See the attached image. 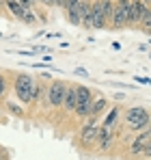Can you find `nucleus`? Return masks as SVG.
Instances as JSON below:
<instances>
[{
	"label": "nucleus",
	"instance_id": "nucleus-1",
	"mask_svg": "<svg viewBox=\"0 0 151 160\" xmlns=\"http://www.w3.org/2000/svg\"><path fill=\"white\" fill-rule=\"evenodd\" d=\"M125 121L132 130H147L151 123V117L145 108L132 106V108H127V112H125Z\"/></svg>",
	"mask_w": 151,
	"mask_h": 160
},
{
	"label": "nucleus",
	"instance_id": "nucleus-2",
	"mask_svg": "<svg viewBox=\"0 0 151 160\" xmlns=\"http://www.w3.org/2000/svg\"><path fill=\"white\" fill-rule=\"evenodd\" d=\"M129 9H132V0H114V11L110 18V26L112 28H123L129 22Z\"/></svg>",
	"mask_w": 151,
	"mask_h": 160
},
{
	"label": "nucleus",
	"instance_id": "nucleus-3",
	"mask_svg": "<svg viewBox=\"0 0 151 160\" xmlns=\"http://www.w3.org/2000/svg\"><path fill=\"white\" fill-rule=\"evenodd\" d=\"M32 87H35V80L30 78L28 74H20V76L15 78V84H13L17 98H20L24 104L32 102Z\"/></svg>",
	"mask_w": 151,
	"mask_h": 160
},
{
	"label": "nucleus",
	"instance_id": "nucleus-4",
	"mask_svg": "<svg viewBox=\"0 0 151 160\" xmlns=\"http://www.w3.org/2000/svg\"><path fill=\"white\" fill-rule=\"evenodd\" d=\"M76 91H78V108H76V115L78 117H91V106H93V98H91V91L89 87H82V84H76Z\"/></svg>",
	"mask_w": 151,
	"mask_h": 160
},
{
	"label": "nucleus",
	"instance_id": "nucleus-5",
	"mask_svg": "<svg viewBox=\"0 0 151 160\" xmlns=\"http://www.w3.org/2000/svg\"><path fill=\"white\" fill-rule=\"evenodd\" d=\"M65 93H67V84L56 80L48 87V104L50 106H63V100H65Z\"/></svg>",
	"mask_w": 151,
	"mask_h": 160
},
{
	"label": "nucleus",
	"instance_id": "nucleus-6",
	"mask_svg": "<svg viewBox=\"0 0 151 160\" xmlns=\"http://www.w3.org/2000/svg\"><path fill=\"white\" fill-rule=\"evenodd\" d=\"M149 141H151V128H147L143 134L134 136V141H132V145H129V154H132V156H145V149H147Z\"/></svg>",
	"mask_w": 151,
	"mask_h": 160
},
{
	"label": "nucleus",
	"instance_id": "nucleus-7",
	"mask_svg": "<svg viewBox=\"0 0 151 160\" xmlns=\"http://www.w3.org/2000/svg\"><path fill=\"white\" fill-rule=\"evenodd\" d=\"M97 134H100L97 117H89V123L82 126V130H80V141H82L84 145H89V143H93V141L97 138Z\"/></svg>",
	"mask_w": 151,
	"mask_h": 160
},
{
	"label": "nucleus",
	"instance_id": "nucleus-8",
	"mask_svg": "<svg viewBox=\"0 0 151 160\" xmlns=\"http://www.w3.org/2000/svg\"><path fill=\"white\" fill-rule=\"evenodd\" d=\"M63 7H65V11H67V20H69V24L80 26V0H65Z\"/></svg>",
	"mask_w": 151,
	"mask_h": 160
},
{
	"label": "nucleus",
	"instance_id": "nucleus-9",
	"mask_svg": "<svg viewBox=\"0 0 151 160\" xmlns=\"http://www.w3.org/2000/svg\"><path fill=\"white\" fill-rule=\"evenodd\" d=\"M147 4L143 2V0H132V9H129V22L127 24H140V20H143V15L147 13Z\"/></svg>",
	"mask_w": 151,
	"mask_h": 160
},
{
	"label": "nucleus",
	"instance_id": "nucleus-10",
	"mask_svg": "<svg viewBox=\"0 0 151 160\" xmlns=\"http://www.w3.org/2000/svg\"><path fill=\"white\" fill-rule=\"evenodd\" d=\"M91 11H93V2H91V0H80V26L93 28Z\"/></svg>",
	"mask_w": 151,
	"mask_h": 160
},
{
	"label": "nucleus",
	"instance_id": "nucleus-11",
	"mask_svg": "<svg viewBox=\"0 0 151 160\" xmlns=\"http://www.w3.org/2000/svg\"><path fill=\"white\" fill-rule=\"evenodd\" d=\"M91 18H93V28H104L106 26V15H104V7H101V0L93 2V11H91Z\"/></svg>",
	"mask_w": 151,
	"mask_h": 160
},
{
	"label": "nucleus",
	"instance_id": "nucleus-12",
	"mask_svg": "<svg viewBox=\"0 0 151 160\" xmlns=\"http://www.w3.org/2000/svg\"><path fill=\"white\" fill-rule=\"evenodd\" d=\"M63 108L67 112H76V108H78V91H76V84L67 87V93H65V100H63Z\"/></svg>",
	"mask_w": 151,
	"mask_h": 160
},
{
	"label": "nucleus",
	"instance_id": "nucleus-13",
	"mask_svg": "<svg viewBox=\"0 0 151 160\" xmlns=\"http://www.w3.org/2000/svg\"><path fill=\"white\" fill-rule=\"evenodd\" d=\"M110 143H112V128L101 126L100 134H97V145H100V149H108V147H110Z\"/></svg>",
	"mask_w": 151,
	"mask_h": 160
},
{
	"label": "nucleus",
	"instance_id": "nucleus-14",
	"mask_svg": "<svg viewBox=\"0 0 151 160\" xmlns=\"http://www.w3.org/2000/svg\"><path fill=\"white\" fill-rule=\"evenodd\" d=\"M4 4H7V9H9V11H11L17 20H24V15H26V11H28V9H24L17 0H7Z\"/></svg>",
	"mask_w": 151,
	"mask_h": 160
},
{
	"label": "nucleus",
	"instance_id": "nucleus-15",
	"mask_svg": "<svg viewBox=\"0 0 151 160\" xmlns=\"http://www.w3.org/2000/svg\"><path fill=\"white\" fill-rule=\"evenodd\" d=\"M117 117H119V108H112V110L106 115V119H104V123H101V126H106V128H114Z\"/></svg>",
	"mask_w": 151,
	"mask_h": 160
},
{
	"label": "nucleus",
	"instance_id": "nucleus-16",
	"mask_svg": "<svg viewBox=\"0 0 151 160\" xmlns=\"http://www.w3.org/2000/svg\"><path fill=\"white\" fill-rule=\"evenodd\" d=\"M106 104H108V102H106L104 98H100L97 102H93V106H91V117H97V115H100L101 110L106 108Z\"/></svg>",
	"mask_w": 151,
	"mask_h": 160
},
{
	"label": "nucleus",
	"instance_id": "nucleus-17",
	"mask_svg": "<svg viewBox=\"0 0 151 160\" xmlns=\"http://www.w3.org/2000/svg\"><path fill=\"white\" fill-rule=\"evenodd\" d=\"M140 26H143V30H145V32H149V35H151V9H147V13L143 15Z\"/></svg>",
	"mask_w": 151,
	"mask_h": 160
},
{
	"label": "nucleus",
	"instance_id": "nucleus-18",
	"mask_svg": "<svg viewBox=\"0 0 151 160\" xmlns=\"http://www.w3.org/2000/svg\"><path fill=\"white\" fill-rule=\"evenodd\" d=\"M24 22H26V24H32V22H35V13H32L30 9L26 11V15H24Z\"/></svg>",
	"mask_w": 151,
	"mask_h": 160
},
{
	"label": "nucleus",
	"instance_id": "nucleus-19",
	"mask_svg": "<svg viewBox=\"0 0 151 160\" xmlns=\"http://www.w3.org/2000/svg\"><path fill=\"white\" fill-rule=\"evenodd\" d=\"M4 93H7V82H4V76L0 74V98H2Z\"/></svg>",
	"mask_w": 151,
	"mask_h": 160
},
{
	"label": "nucleus",
	"instance_id": "nucleus-20",
	"mask_svg": "<svg viewBox=\"0 0 151 160\" xmlns=\"http://www.w3.org/2000/svg\"><path fill=\"white\" fill-rule=\"evenodd\" d=\"M39 93H41V87L35 82V87H32V100H39Z\"/></svg>",
	"mask_w": 151,
	"mask_h": 160
},
{
	"label": "nucleus",
	"instance_id": "nucleus-21",
	"mask_svg": "<svg viewBox=\"0 0 151 160\" xmlns=\"http://www.w3.org/2000/svg\"><path fill=\"white\" fill-rule=\"evenodd\" d=\"M17 2H20V4H22L24 9H30V7H32V4H35L37 0H17Z\"/></svg>",
	"mask_w": 151,
	"mask_h": 160
},
{
	"label": "nucleus",
	"instance_id": "nucleus-22",
	"mask_svg": "<svg viewBox=\"0 0 151 160\" xmlns=\"http://www.w3.org/2000/svg\"><path fill=\"white\" fill-rule=\"evenodd\" d=\"M136 82H140V84H151V80H149V78H140V76L136 78Z\"/></svg>",
	"mask_w": 151,
	"mask_h": 160
},
{
	"label": "nucleus",
	"instance_id": "nucleus-23",
	"mask_svg": "<svg viewBox=\"0 0 151 160\" xmlns=\"http://www.w3.org/2000/svg\"><path fill=\"white\" fill-rule=\"evenodd\" d=\"M9 108H11L13 112H17V115H22V108H17V106H15V104H9Z\"/></svg>",
	"mask_w": 151,
	"mask_h": 160
},
{
	"label": "nucleus",
	"instance_id": "nucleus-24",
	"mask_svg": "<svg viewBox=\"0 0 151 160\" xmlns=\"http://www.w3.org/2000/svg\"><path fill=\"white\" fill-rule=\"evenodd\" d=\"M145 156L151 158V141H149V145H147V149H145Z\"/></svg>",
	"mask_w": 151,
	"mask_h": 160
},
{
	"label": "nucleus",
	"instance_id": "nucleus-25",
	"mask_svg": "<svg viewBox=\"0 0 151 160\" xmlns=\"http://www.w3.org/2000/svg\"><path fill=\"white\" fill-rule=\"evenodd\" d=\"M76 74L78 76H89V72H84V69H76Z\"/></svg>",
	"mask_w": 151,
	"mask_h": 160
},
{
	"label": "nucleus",
	"instance_id": "nucleus-26",
	"mask_svg": "<svg viewBox=\"0 0 151 160\" xmlns=\"http://www.w3.org/2000/svg\"><path fill=\"white\" fill-rule=\"evenodd\" d=\"M0 160H7V154H4L2 149H0Z\"/></svg>",
	"mask_w": 151,
	"mask_h": 160
},
{
	"label": "nucleus",
	"instance_id": "nucleus-27",
	"mask_svg": "<svg viewBox=\"0 0 151 160\" xmlns=\"http://www.w3.org/2000/svg\"><path fill=\"white\" fill-rule=\"evenodd\" d=\"M52 2H54V4H63L65 0H52Z\"/></svg>",
	"mask_w": 151,
	"mask_h": 160
},
{
	"label": "nucleus",
	"instance_id": "nucleus-28",
	"mask_svg": "<svg viewBox=\"0 0 151 160\" xmlns=\"http://www.w3.org/2000/svg\"><path fill=\"white\" fill-rule=\"evenodd\" d=\"M0 37H2V32H0Z\"/></svg>",
	"mask_w": 151,
	"mask_h": 160
}]
</instances>
